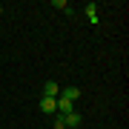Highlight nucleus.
<instances>
[{
    "label": "nucleus",
    "mask_w": 129,
    "mask_h": 129,
    "mask_svg": "<svg viewBox=\"0 0 129 129\" xmlns=\"http://www.w3.org/2000/svg\"><path fill=\"white\" fill-rule=\"evenodd\" d=\"M37 106H40L43 115H57V98H46L43 95L40 101H37Z\"/></svg>",
    "instance_id": "1"
},
{
    "label": "nucleus",
    "mask_w": 129,
    "mask_h": 129,
    "mask_svg": "<svg viewBox=\"0 0 129 129\" xmlns=\"http://www.w3.org/2000/svg\"><path fill=\"white\" fill-rule=\"evenodd\" d=\"M57 98H63V101H72V103H75V101L80 98V89H78V86H66V89H60Z\"/></svg>",
    "instance_id": "2"
},
{
    "label": "nucleus",
    "mask_w": 129,
    "mask_h": 129,
    "mask_svg": "<svg viewBox=\"0 0 129 129\" xmlns=\"http://www.w3.org/2000/svg\"><path fill=\"white\" fill-rule=\"evenodd\" d=\"M43 95H46V98H57L60 95V83L57 80H46V83H43Z\"/></svg>",
    "instance_id": "3"
},
{
    "label": "nucleus",
    "mask_w": 129,
    "mask_h": 129,
    "mask_svg": "<svg viewBox=\"0 0 129 129\" xmlns=\"http://www.w3.org/2000/svg\"><path fill=\"white\" fill-rule=\"evenodd\" d=\"M80 112H69V115H63V123H66V129H78L80 126Z\"/></svg>",
    "instance_id": "4"
},
{
    "label": "nucleus",
    "mask_w": 129,
    "mask_h": 129,
    "mask_svg": "<svg viewBox=\"0 0 129 129\" xmlns=\"http://www.w3.org/2000/svg\"><path fill=\"white\" fill-rule=\"evenodd\" d=\"M75 112V103L72 101H63V98H57V115H69Z\"/></svg>",
    "instance_id": "5"
},
{
    "label": "nucleus",
    "mask_w": 129,
    "mask_h": 129,
    "mask_svg": "<svg viewBox=\"0 0 129 129\" xmlns=\"http://www.w3.org/2000/svg\"><path fill=\"white\" fill-rule=\"evenodd\" d=\"M83 12H86L89 23H98V6H95V3H86V6H83Z\"/></svg>",
    "instance_id": "6"
},
{
    "label": "nucleus",
    "mask_w": 129,
    "mask_h": 129,
    "mask_svg": "<svg viewBox=\"0 0 129 129\" xmlns=\"http://www.w3.org/2000/svg\"><path fill=\"white\" fill-rule=\"evenodd\" d=\"M55 129H66V123H63V115H55V123H52Z\"/></svg>",
    "instance_id": "7"
},
{
    "label": "nucleus",
    "mask_w": 129,
    "mask_h": 129,
    "mask_svg": "<svg viewBox=\"0 0 129 129\" xmlns=\"http://www.w3.org/2000/svg\"><path fill=\"white\" fill-rule=\"evenodd\" d=\"M0 14H3V6H0Z\"/></svg>",
    "instance_id": "8"
}]
</instances>
